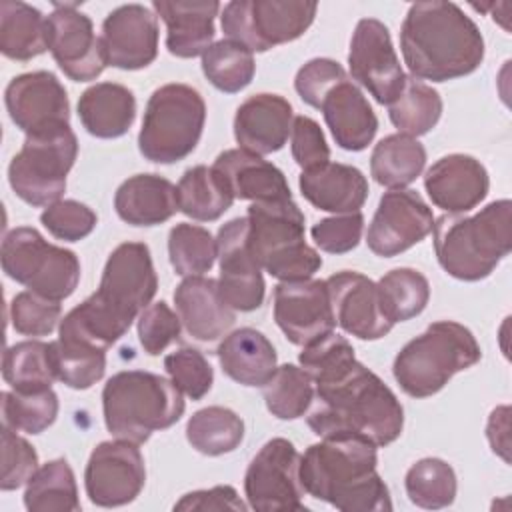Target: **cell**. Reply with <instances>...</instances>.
Returning a JSON list of instances; mask_svg holds the SVG:
<instances>
[{
  "mask_svg": "<svg viewBox=\"0 0 512 512\" xmlns=\"http://www.w3.org/2000/svg\"><path fill=\"white\" fill-rule=\"evenodd\" d=\"M308 426L320 438L356 436L380 448L400 438L404 410L380 376L354 360L334 378L316 384Z\"/></svg>",
  "mask_w": 512,
  "mask_h": 512,
  "instance_id": "1",
  "label": "cell"
},
{
  "mask_svg": "<svg viewBox=\"0 0 512 512\" xmlns=\"http://www.w3.org/2000/svg\"><path fill=\"white\" fill-rule=\"evenodd\" d=\"M216 258L220 264L218 288L230 308L252 312L264 302L262 268L248 248V218H232L220 226L216 236Z\"/></svg>",
  "mask_w": 512,
  "mask_h": 512,
  "instance_id": "18",
  "label": "cell"
},
{
  "mask_svg": "<svg viewBox=\"0 0 512 512\" xmlns=\"http://www.w3.org/2000/svg\"><path fill=\"white\" fill-rule=\"evenodd\" d=\"M434 252L446 274L464 282L488 278L512 250V202L494 200L474 216L434 220Z\"/></svg>",
  "mask_w": 512,
  "mask_h": 512,
  "instance_id": "5",
  "label": "cell"
},
{
  "mask_svg": "<svg viewBox=\"0 0 512 512\" xmlns=\"http://www.w3.org/2000/svg\"><path fill=\"white\" fill-rule=\"evenodd\" d=\"M376 446L356 436H328L300 456L304 492L342 512L392 510L390 490L376 470Z\"/></svg>",
  "mask_w": 512,
  "mask_h": 512,
  "instance_id": "4",
  "label": "cell"
},
{
  "mask_svg": "<svg viewBox=\"0 0 512 512\" xmlns=\"http://www.w3.org/2000/svg\"><path fill=\"white\" fill-rule=\"evenodd\" d=\"M180 330V316L164 300L148 304L138 316V338L150 356H158L178 340Z\"/></svg>",
  "mask_w": 512,
  "mask_h": 512,
  "instance_id": "52",
  "label": "cell"
},
{
  "mask_svg": "<svg viewBox=\"0 0 512 512\" xmlns=\"http://www.w3.org/2000/svg\"><path fill=\"white\" fill-rule=\"evenodd\" d=\"M216 356L224 374L242 386H264L278 368L272 342L256 328L230 332L218 344Z\"/></svg>",
  "mask_w": 512,
  "mask_h": 512,
  "instance_id": "31",
  "label": "cell"
},
{
  "mask_svg": "<svg viewBox=\"0 0 512 512\" xmlns=\"http://www.w3.org/2000/svg\"><path fill=\"white\" fill-rule=\"evenodd\" d=\"M156 290L150 248L144 242H122L110 252L98 290L74 306L60 324L108 350L128 332Z\"/></svg>",
  "mask_w": 512,
  "mask_h": 512,
  "instance_id": "2",
  "label": "cell"
},
{
  "mask_svg": "<svg viewBox=\"0 0 512 512\" xmlns=\"http://www.w3.org/2000/svg\"><path fill=\"white\" fill-rule=\"evenodd\" d=\"M164 368L172 384L192 400L204 398L214 384V370L206 356L190 346H182L164 358Z\"/></svg>",
  "mask_w": 512,
  "mask_h": 512,
  "instance_id": "48",
  "label": "cell"
},
{
  "mask_svg": "<svg viewBox=\"0 0 512 512\" xmlns=\"http://www.w3.org/2000/svg\"><path fill=\"white\" fill-rule=\"evenodd\" d=\"M348 66L352 80L386 106L400 94L406 80L390 32L376 18L358 20L350 38Z\"/></svg>",
  "mask_w": 512,
  "mask_h": 512,
  "instance_id": "15",
  "label": "cell"
},
{
  "mask_svg": "<svg viewBox=\"0 0 512 512\" xmlns=\"http://www.w3.org/2000/svg\"><path fill=\"white\" fill-rule=\"evenodd\" d=\"M508 414L510 408L508 406H498L492 410L490 418H488V426H486V436L488 442L492 446V450L502 456L504 462H510V426H508Z\"/></svg>",
  "mask_w": 512,
  "mask_h": 512,
  "instance_id": "57",
  "label": "cell"
},
{
  "mask_svg": "<svg viewBox=\"0 0 512 512\" xmlns=\"http://www.w3.org/2000/svg\"><path fill=\"white\" fill-rule=\"evenodd\" d=\"M292 158L302 168H314L324 162H330V148L326 144L324 132L316 120L310 116H296L292 122Z\"/></svg>",
  "mask_w": 512,
  "mask_h": 512,
  "instance_id": "54",
  "label": "cell"
},
{
  "mask_svg": "<svg viewBox=\"0 0 512 512\" xmlns=\"http://www.w3.org/2000/svg\"><path fill=\"white\" fill-rule=\"evenodd\" d=\"M248 506L240 500L238 492L232 486H214L208 490H194L184 494L174 510H240Z\"/></svg>",
  "mask_w": 512,
  "mask_h": 512,
  "instance_id": "56",
  "label": "cell"
},
{
  "mask_svg": "<svg viewBox=\"0 0 512 512\" xmlns=\"http://www.w3.org/2000/svg\"><path fill=\"white\" fill-rule=\"evenodd\" d=\"M10 120L26 136L70 124V102L62 82L46 70L14 76L4 90Z\"/></svg>",
  "mask_w": 512,
  "mask_h": 512,
  "instance_id": "19",
  "label": "cell"
},
{
  "mask_svg": "<svg viewBox=\"0 0 512 512\" xmlns=\"http://www.w3.org/2000/svg\"><path fill=\"white\" fill-rule=\"evenodd\" d=\"M316 108L324 114V122L342 150L360 152L374 140L378 118L364 92L348 74L320 96Z\"/></svg>",
  "mask_w": 512,
  "mask_h": 512,
  "instance_id": "24",
  "label": "cell"
},
{
  "mask_svg": "<svg viewBox=\"0 0 512 512\" xmlns=\"http://www.w3.org/2000/svg\"><path fill=\"white\" fill-rule=\"evenodd\" d=\"M60 302L48 300L36 292H18L10 302V322L18 334L24 336H48L60 326L62 320Z\"/></svg>",
  "mask_w": 512,
  "mask_h": 512,
  "instance_id": "49",
  "label": "cell"
},
{
  "mask_svg": "<svg viewBox=\"0 0 512 512\" xmlns=\"http://www.w3.org/2000/svg\"><path fill=\"white\" fill-rule=\"evenodd\" d=\"M376 284L384 314L392 324L418 316L430 300L428 278L414 268H394Z\"/></svg>",
  "mask_w": 512,
  "mask_h": 512,
  "instance_id": "41",
  "label": "cell"
},
{
  "mask_svg": "<svg viewBox=\"0 0 512 512\" xmlns=\"http://www.w3.org/2000/svg\"><path fill=\"white\" fill-rule=\"evenodd\" d=\"M274 320L296 346H306L334 330V310L326 280H290L274 288Z\"/></svg>",
  "mask_w": 512,
  "mask_h": 512,
  "instance_id": "20",
  "label": "cell"
},
{
  "mask_svg": "<svg viewBox=\"0 0 512 512\" xmlns=\"http://www.w3.org/2000/svg\"><path fill=\"white\" fill-rule=\"evenodd\" d=\"M434 228V214L416 190L384 192L366 232L368 248L392 258L422 242Z\"/></svg>",
  "mask_w": 512,
  "mask_h": 512,
  "instance_id": "16",
  "label": "cell"
},
{
  "mask_svg": "<svg viewBox=\"0 0 512 512\" xmlns=\"http://www.w3.org/2000/svg\"><path fill=\"white\" fill-rule=\"evenodd\" d=\"M356 360L352 344L334 332H328L314 342L302 346L298 354L300 366L310 374L314 384L324 382L346 370Z\"/></svg>",
  "mask_w": 512,
  "mask_h": 512,
  "instance_id": "47",
  "label": "cell"
},
{
  "mask_svg": "<svg viewBox=\"0 0 512 512\" xmlns=\"http://www.w3.org/2000/svg\"><path fill=\"white\" fill-rule=\"evenodd\" d=\"M212 168L226 182L234 200L268 202L292 198L284 172L260 154L244 148L224 150L216 156Z\"/></svg>",
  "mask_w": 512,
  "mask_h": 512,
  "instance_id": "28",
  "label": "cell"
},
{
  "mask_svg": "<svg viewBox=\"0 0 512 512\" xmlns=\"http://www.w3.org/2000/svg\"><path fill=\"white\" fill-rule=\"evenodd\" d=\"M426 166V148L412 136H384L372 150L370 174L390 190H400L412 184Z\"/></svg>",
  "mask_w": 512,
  "mask_h": 512,
  "instance_id": "35",
  "label": "cell"
},
{
  "mask_svg": "<svg viewBox=\"0 0 512 512\" xmlns=\"http://www.w3.org/2000/svg\"><path fill=\"white\" fill-rule=\"evenodd\" d=\"M48 50L74 82L96 80L108 66L102 40L78 4H54L48 16Z\"/></svg>",
  "mask_w": 512,
  "mask_h": 512,
  "instance_id": "17",
  "label": "cell"
},
{
  "mask_svg": "<svg viewBox=\"0 0 512 512\" xmlns=\"http://www.w3.org/2000/svg\"><path fill=\"white\" fill-rule=\"evenodd\" d=\"M158 16L142 4H122L102 22L106 64L120 70H142L158 56Z\"/></svg>",
  "mask_w": 512,
  "mask_h": 512,
  "instance_id": "21",
  "label": "cell"
},
{
  "mask_svg": "<svg viewBox=\"0 0 512 512\" xmlns=\"http://www.w3.org/2000/svg\"><path fill=\"white\" fill-rule=\"evenodd\" d=\"M424 188L436 208L448 214H466L486 198L490 178L474 156L448 154L426 170Z\"/></svg>",
  "mask_w": 512,
  "mask_h": 512,
  "instance_id": "23",
  "label": "cell"
},
{
  "mask_svg": "<svg viewBox=\"0 0 512 512\" xmlns=\"http://www.w3.org/2000/svg\"><path fill=\"white\" fill-rule=\"evenodd\" d=\"M334 320L336 324L360 338V340H378L392 330V322L386 318L378 284L368 276L342 270L326 278Z\"/></svg>",
  "mask_w": 512,
  "mask_h": 512,
  "instance_id": "22",
  "label": "cell"
},
{
  "mask_svg": "<svg viewBox=\"0 0 512 512\" xmlns=\"http://www.w3.org/2000/svg\"><path fill=\"white\" fill-rule=\"evenodd\" d=\"M102 412L114 438L144 444L156 430L182 418L184 398L172 380L160 374L122 370L104 384Z\"/></svg>",
  "mask_w": 512,
  "mask_h": 512,
  "instance_id": "6",
  "label": "cell"
},
{
  "mask_svg": "<svg viewBox=\"0 0 512 512\" xmlns=\"http://www.w3.org/2000/svg\"><path fill=\"white\" fill-rule=\"evenodd\" d=\"M316 10V2L304 0H232L222 8L220 24L228 40L250 52H266L300 38Z\"/></svg>",
  "mask_w": 512,
  "mask_h": 512,
  "instance_id": "12",
  "label": "cell"
},
{
  "mask_svg": "<svg viewBox=\"0 0 512 512\" xmlns=\"http://www.w3.org/2000/svg\"><path fill=\"white\" fill-rule=\"evenodd\" d=\"M168 256L176 274L202 276L214 266L216 238L198 224L180 222L168 234Z\"/></svg>",
  "mask_w": 512,
  "mask_h": 512,
  "instance_id": "45",
  "label": "cell"
},
{
  "mask_svg": "<svg viewBox=\"0 0 512 512\" xmlns=\"http://www.w3.org/2000/svg\"><path fill=\"white\" fill-rule=\"evenodd\" d=\"M202 72L220 92L236 94L252 82L256 62L246 46L226 38L214 42L202 54Z\"/></svg>",
  "mask_w": 512,
  "mask_h": 512,
  "instance_id": "44",
  "label": "cell"
},
{
  "mask_svg": "<svg viewBox=\"0 0 512 512\" xmlns=\"http://www.w3.org/2000/svg\"><path fill=\"white\" fill-rule=\"evenodd\" d=\"M38 454L34 446L10 426H2V476L0 488L4 492L24 486L38 470Z\"/></svg>",
  "mask_w": 512,
  "mask_h": 512,
  "instance_id": "51",
  "label": "cell"
},
{
  "mask_svg": "<svg viewBox=\"0 0 512 512\" xmlns=\"http://www.w3.org/2000/svg\"><path fill=\"white\" fill-rule=\"evenodd\" d=\"M298 186L314 208L334 214L360 212L368 198L366 176L356 166L340 162H324L302 170Z\"/></svg>",
  "mask_w": 512,
  "mask_h": 512,
  "instance_id": "29",
  "label": "cell"
},
{
  "mask_svg": "<svg viewBox=\"0 0 512 512\" xmlns=\"http://www.w3.org/2000/svg\"><path fill=\"white\" fill-rule=\"evenodd\" d=\"M388 116L400 134L424 136L442 116V98L432 86L406 76L400 94L388 104Z\"/></svg>",
  "mask_w": 512,
  "mask_h": 512,
  "instance_id": "39",
  "label": "cell"
},
{
  "mask_svg": "<svg viewBox=\"0 0 512 512\" xmlns=\"http://www.w3.org/2000/svg\"><path fill=\"white\" fill-rule=\"evenodd\" d=\"M186 440L206 456H222L244 440L242 418L224 406H208L194 412L186 424Z\"/></svg>",
  "mask_w": 512,
  "mask_h": 512,
  "instance_id": "40",
  "label": "cell"
},
{
  "mask_svg": "<svg viewBox=\"0 0 512 512\" xmlns=\"http://www.w3.org/2000/svg\"><path fill=\"white\" fill-rule=\"evenodd\" d=\"M480 358V344L464 324L438 320L402 346L392 374L408 396L428 398L440 392L454 374L478 364Z\"/></svg>",
  "mask_w": 512,
  "mask_h": 512,
  "instance_id": "7",
  "label": "cell"
},
{
  "mask_svg": "<svg viewBox=\"0 0 512 512\" xmlns=\"http://www.w3.org/2000/svg\"><path fill=\"white\" fill-rule=\"evenodd\" d=\"M174 304L186 332L200 342L222 338L236 322V310L222 298L214 278L186 276L174 290Z\"/></svg>",
  "mask_w": 512,
  "mask_h": 512,
  "instance_id": "26",
  "label": "cell"
},
{
  "mask_svg": "<svg viewBox=\"0 0 512 512\" xmlns=\"http://www.w3.org/2000/svg\"><path fill=\"white\" fill-rule=\"evenodd\" d=\"M48 50V18L20 0L0 2V52L10 60H32Z\"/></svg>",
  "mask_w": 512,
  "mask_h": 512,
  "instance_id": "34",
  "label": "cell"
},
{
  "mask_svg": "<svg viewBox=\"0 0 512 512\" xmlns=\"http://www.w3.org/2000/svg\"><path fill=\"white\" fill-rule=\"evenodd\" d=\"M346 76V70L332 58H312L308 60L294 78V88L298 96L312 108L318 106L320 96L340 78Z\"/></svg>",
  "mask_w": 512,
  "mask_h": 512,
  "instance_id": "55",
  "label": "cell"
},
{
  "mask_svg": "<svg viewBox=\"0 0 512 512\" xmlns=\"http://www.w3.org/2000/svg\"><path fill=\"white\" fill-rule=\"evenodd\" d=\"M292 104L278 96L260 92L246 98L234 116V138L240 148L254 154H272L284 148L292 132Z\"/></svg>",
  "mask_w": 512,
  "mask_h": 512,
  "instance_id": "25",
  "label": "cell"
},
{
  "mask_svg": "<svg viewBox=\"0 0 512 512\" xmlns=\"http://www.w3.org/2000/svg\"><path fill=\"white\" fill-rule=\"evenodd\" d=\"M42 226L58 240L78 242L96 228V212L78 200H58L40 214Z\"/></svg>",
  "mask_w": 512,
  "mask_h": 512,
  "instance_id": "50",
  "label": "cell"
},
{
  "mask_svg": "<svg viewBox=\"0 0 512 512\" xmlns=\"http://www.w3.org/2000/svg\"><path fill=\"white\" fill-rule=\"evenodd\" d=\"M120 220L132 226H156L178 212L176 186L160 174H136L124 180L114 194Z\"/></svg>",
  "mask_w": 512,
  "mask_h": 512,
  "instance_id": "30",
  "label": "cell"
},
{
  "mask_svg": "<svg viewBox=\"0 0 512 512\" xmlns=\"http://www.w3.org/2000/svg\"><path fill=\"white\" fill-rule=\"evenodd\" d=\"M248 506L258 512L306 510L300 480V454L286 438L268 440L244 474Z\"/></svg>",
  "mask_w": 512,
  "mask_h": 512,
  "instance_id": "13",
  "label": "cell"
},
{
  "mask_svg": "<svg viewBox=\"0 0 512 512\" xmlns=\"http://www.w3.org/2000/svg\"><path fill=\"white\" fill-rule=\"evenodd\" d=\"M206 122L202 94L180 82H170L148 98L138 134L140 154L156 164H174L194 152Z\"/></svg>",
  "mask_w": 512,
  "mask_h": 512,
  "instance_id": "9",
  "label": "cell"
},
{
  "mask_svg": "<svg viewBox=\"0 0 512 512\" xmlns=\"http://www.w3.org/2000/svg\"><path fill=\"white\" fill-rule=\"evenodd\" d=\"M364 232V216L362 212L336 214L330 218H322L310 230L314 244L328 254H346L354 250Z\"/></svg>",
  "mask_w": 512,
  "mask_h": 512,
  "instance_id": "53",
  "label": "cell"
},
{
  "mask_svg": "<svg viewBox=\"0 0 512 512\" xmlns=\"http://www.w3.org/2000/svg\"><path fill=\"white\" fill-rule=\"evenodd\" d=\"M178 210L192 220H218L234 202L232 192L220 174L210 166L198 164L188 168L176 184Z\"/></svg>",
  "mask_w": 512,
  "mask_h": 512,
  "instance_id": "36",
  "label": "cell"
},
{
  "mask_svg": "<svg viewBox=\"0 0 512 512\" xmlns=\"http://www.w3.org/2000/svg\"><path fill=\"white\" fill-rule=\"evenodd\" d=\"M404 64L414 78L446 82L468 76L484 60L476 22L454 2H416L400 28Z\"/></svg>",
  "mask_w": 512,
  "mask_h": 512,
  "instance_id": "3",
  "label": "cell"
},
{
  "mask_svg": "<svg viewBox=\"0 0 512 512\" xmlns=\"http://www.w3.org/2000/svg\"><path fill=\"white\" fill-rule=\"evenodd\" d=\"M266 408L280 420H296L304 416L314 400V380L296 364H282L262 386Z\"/></svg>",
  "mask_w": 512,
  "mask_h": 512,
  "instance_id": "43",
  "label": "cell"
},
{
  "mask_svg": "<svg viewBox=\"0 0 512 512\" xmlns=\"http://www.w3.org/2000/svg\"><path fill=\"white\" fill-rule=\"evenodd\" d=\"M2 376L16 392H40L58 380L50 342L24 340L6 348Z\"/></svg>",
  "mask_w": 512,
  "mask_h": 512,
  "instance_id": "37",
  "label": "cell"
},
{
  "mask_svg": "<svg viewBox=\"0 0 512 512\" xmlns=\"http://www.w3.org/2000/svg\"><path fill=\"white\" fill-rule=\"evenodd\" d=\"M404 488L410 502L418 508L440 510L456 498V472L442 458H422L408 468Z\"/></svg>",
  "mask_w": 512,
  "mask_h": 512,
  "instance_id": "42",
  "label": "cell"
},
{
  "mask_svg": "<svg viewBox=\"0 0 512 512\" xmlns=\"http://www.w3.org/2000/svg\"><path fill=\"white\" fill-rule=\"evenodd\" d=\"M144 484L146 466L138 444L116 438L92 450L84 470V488L92 504L102 508L130 504Z\"/></svg>",
  "mask_w": 512,
  "mask_h": 512,
  "instance_id": "14",
  "label": "cell"
},
{
  "mask_svg": "<svg viewBox=\"0 0 512 512\" xmlns=\"http://www.w3.org/2000/svg\"><path fill=\"white\" fill-rule=\"evenodd\" d=\"M58 416V396L52 388L40 392H2V420L16 432L40 434Z\"/></svg>",
  "mask_w": 512,
  "mask_h": 512,
  "instance_id": "46",
  "label": "cell"
},
{
  "mask_svg": "<svg viewBox=\"0 0 512 512\" xmlns=\"http://www.w3.org/2000/svg\"><path fill=\"white\" fill-rule=\"evenodd\" d=\"M2 270L48 300L68 298L80 282V260L72 250L54 246L30 226L10 230L2 240Z\"/></svg>",
  "mask_w": 512,
  "mask_h": 512,
  "instance_id": "11",
  "label": "cell"
},
{
  "mask_svg": "<svg viewBox=\"0 0 512 512\" xmlns=\"http://www.w3.org/2000/svg\"><path fill=\"white\" fill-rule=\"evenodd\" d=\"M156 16L166 24V48L176 58L202 56L214 42V20L220 2L214 0H154Z\"/></svg>",
  "mask_w": 512,
  "mask_h": 512,
  "instance_id": "27",
  "label": "cell"
},
{
  "mask_svg": "<svg viewBox=\"0 0 512 512\" xmlns=\"http://www.w3.org/2000/svg\"><path fill=\"white\" fill-rule=\"evenodd\" d=\"M24 506L30 512L80 510L76 478L64 458L50 460L32 474V478L26 482Z\"/></svg>",
  "mask_w": 512,
  "mask_h": 512,
  "instance_id": "38",
  "label": "cell"
},
{
  "mask_svg": "<svg viewBox=\"0 0 512 512\" xmlns=\"http://www.w3.org/2000/svg\"><path fill=\"white\" fill-rule=\"evenodd\" d=\"M56 376L72 390H86L106 372V348L60 324L58 340L50 342Z\"/></svg>",
  "mask_w": 512,
  "mask_h": 512,
  "instance_id": "33",
  "label": "cell"
},
{
  "mask_svg": "<svg viewBox=\"0 0 512 512\" xmlns=\"http://www.w3.org/2000/svg\"><path fill=\"white\" fill-rule=\"evenodd\" d=\"M76 156L78 140L70 124L28 134L20 152L10 160V188L30 206H50L64 194Z\"/></svg>",
  "mask_w": 512,
  "mask_h": 512,
  "instance_id": "10",
  "label": "cell"
},
{
  "mask_svg": "<svg viewBox=\"0 0 512 512\" xmlns=\"http://www.w3.org/2000/svg\"><path fill=\"white\" fill-rule=\"evenodd\" d=\"M246 218L248 248L272 278L306 280L322 268V256L306 242V220L292 198L252 202Z\"/></svg>",
  "mask_w": 512,
  "mask_h": 512,
  "instance_id": "8",
  "label": "cell"
},
{
  "mask_svg": "<svg viewBox=\"0 0 512 512\" xmlns=\"http://www.w3.org/2000/svg\"><path fill=\"white\" fill-rule=\"evenodd\" d=\"M78 118L96 138H120L134 124L136 98L132 90L116 82L92 84L78 100Z\"/></svg>",
  "mask_w": 512,
  "mask_h": 512,
  "instance_id": "32",
  "label": "cell"
}]
</instances>
